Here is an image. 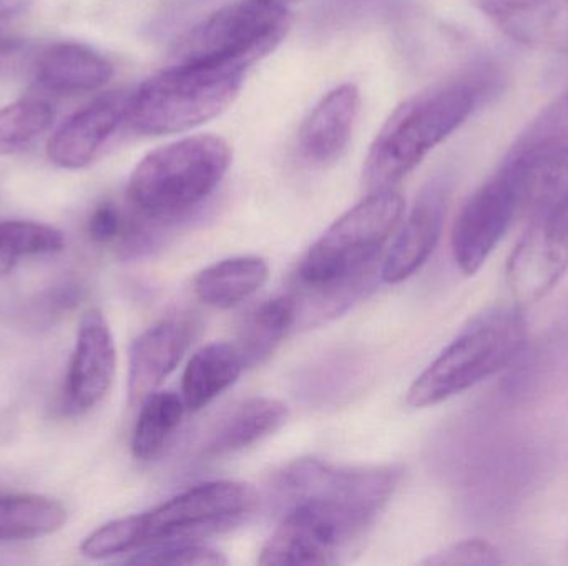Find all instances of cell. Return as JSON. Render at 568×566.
<instances>
[{
  "mask_svg": "<svg viewBox=\"0 0 568 566\" xmlns=\"http://www.w3.org/2000/svg\"><path fill=\"white\" fill-rule=\"evenodd\" d=\"M527 339L529 328L520 306L483 312L420 372L407 391L406 404L433 408L476 388L514 364Z\"/></svg>",
  "mask_w": 568,
  "mask_h": 566,
  "instance_id": "3",
  "label": "cell"
},
{
  "mask_svg": "<svg viewBox=\"0 0 568 566\" xmlns=\"http://www.w3.org/2000/svg\"><path fill=\"white\" fill-rule=\"evenodd\" d=\"M268 263L258 256H236L203 269L195 278L200 301L216 309H232L252 298L268 281Z\"/></svg>",
  "mask_w": 568,
  "mask_h": 566,
  "instance_id": "20",
  "label": "cell"
},
{
  "mask_svg": "<svg viewBox=\"0 0 568 566\" xmlns=\"http://www.w3.org/2000/svg\"><path fill=\"white\" fill-rule=\"evenodd\" d=\"M268 2L278 3V6L287 7V3L297 2V0H268Z\"/></svg>",
  "mask_w": 568,
  "mask_h": 566,
  "instance_id": "32",
  "label": "cell"
},
{
  "mask_svg": "<svg viewBox=\"0 0 568 566\" xmlns=\"http://www.w3.org/2000/svg\"><path fill=\"white\" fill-rule=\"evenodd\" d=\"M130 93L110 92L73 113L49 142L50 162L65 169H82L97 162L110 140L125 125Z\"/></svg>",
  "mask_w": 568,
  "mask_h": 566,
  "instance_id": "12",
  "label": "cell"
},
{
  "mask_svg": "<svg viewBox=\"0 0 568 566\" xmlns=\"http://www.w3.org/2000/svg\"><path fill=\"white\" fill-rule=\"evenodd\" d=\"M513 150L540 165L568 166V92L530 123Z\"/></svg>",
  "mask_w": 568,
  "mask_h": 566,
  "instance_id": "24",
  "label": "cell"
},
{
  "mask_svg": "<svg viewBox=\"0 0 568 566\" xmlns=\"http://www.w3.org/2000/svg\"><path fill=\"white\" fill-rule=\"evenodd\" d=\"M256 504L258 495L250 485L206 482L145 514L102 525L83 541L80 552L90 560H103L156 545L195 544L242 524Z\"/></svg>",
  "mask_w": 568,
  "mask_h": 566,
  "instance_id": "2",
  "label": "cell"
},
{
  "mask_svg": "<svg viewBox=\"0 0 568 566\" xmlns=\"http://www.w3.org/2000/svg\"><path fill=\"white\" fill-rule=\"evenodd\" d=\"M449 196L450 183L444 176H436L424 186L381 266L384 282L399 285L426 265L443 235Z\"/></svg>",
  "mask_w": 568,
  "mask_h": 566,
  "instance_id": "13",
  "label": "cell"
},
{
  "mask_svg": "<svg viewBox=\"0 0 568 566\" xmlns=\"http://www.w3.org/2000/svg\"><path fill=\"white\" fill-rule=\"evenodd\" d=\"M67 511L60 502L42 495L0 497V544L33 541L60 531Z\"/></svg>",
  "mask_w": 568,
  "mask_h": 566,
  "instance_id": "22",
  "label": "cell"
},
{
  "mask_svg": "<svg viewBox=\"0 0 568 566\" xmlns=\"http://www.w3.org/2000/svg\"><path fill=\"white\" fill-rule=\"evenodd\" d=\"M423 564L439 566H494L503 565L504 558L496 545L487 541H480V538H474V541L457 542V544L437 552L433 557L424 560Z\"/></svg>",
  "mask_w": 568,
  "mask_h": 566,
  "instance_id": "28",
  "label": "cell"
},
{
  "mask_svg": "<svg viewBox=\"0 0 568 566\" xmlns=\"http://www.w3.org/2000/svg\"><path fill=\"white\" fill-rule=\"evenodd\" d=\"M140 405L142 409L133 431L132 452L139 461L149 462L159 457L182 424L186 405L172 391L152 392Z\"/></svg>",
  "mask_w": 568,
  "mask_h": 566,
  "instance_id": "23",
  "label": "cell"
},
{
  "mask_svg": "<svg viewBox=\"0 0 568 566\" xmlns=\"http://www.w3.org/2000/svg\"><path fill=\"white\" fill-rule=\"evenodd\" d=\"M542 175V165L513 150L500 168L470 195L450 235L454 261L464 275H476L514 219L534 205Z\"/></svg>",
  "mask_w": 568,
  "mask_h": 566,
  "instance_id": "6",
  "label": "cell"
},
{
  "mask_svg": "<svg viewBox=\"0 0 568 566\" xmlns=\"http://www.w3.org/2000/svg\"><path fill=\"white\" fill-rule=\"evenodd\" d=\"M130 565H186L216 566L229 565L225 555L210 547L196 544L156 545L140 552L126 560Z\"/></svg>",
  "mask_w": 568,
  "mask_h": 566,
  "instance_id": "27",
  "label": "cell"
},
{
  "mask_svg": "<svg viewBox=\"0 0 568 566\" xmlns=\"http://www.w3.org/2000/svg\"><path fill=\"white\" fill-rule=\"evenodd\" d=\"M376 518L353 508L301 501L282 511V524L266 542L260 565L341 564L366 537Z\"/></svg>",
  "mask_w": 568,
  "mask_h": 566,
  "instance_id": "9",
  "label": "cell"
},
{
  "mask_svg": "<svg viewBox=\"0 0 568 566\" xmlns=\"http://www.w3.org/2000/svg\"><path fill=\"white\" fill-rule=\"evenodd\" d=\"M55 110L47 100L23 99L0 109V155L22 152L49 132Z\"/></svg>",
  "mask_w": 568,
  "mask_h": 566,
  "instance_id": "25",
  "label": "cell"
},
{
  "mask_svg": "<svg viewBox=\"0 0 568 566\" xmlns=\"http://www.w3.org/2000/svg\"><path fill=\"white\" fill-rule=\"evenodd\" d=\"M499 79L480 72L434 86L400 103L377 132L363 182L369 193L396 188L439 143L453 135Z\"/></svg>",
  "mask_w": 568,
  "mask_h": 566,
  "instance_id": "1",
  "label": "cell"
},
{
  "mask_svg": "<svg viewBox=\"0 0 568 566\" xmlns=\"http://www.w3.org/2000/svg\"><path fill=\"white\" fill-rule=\"evenodd\" d=\"M403 212V196L394 189L369 193L307 249L294 272V286L343 281L373 266Z\"/></svg>",
  "mask_w": 568,
  "mask_h": 566,
  "instance_id": "8",
  "label": "cell"
},
{
  "mask_svg": "<svg viewBox=\"0 0 568 566\" xmlns=\"http://www.w3.org/2000/svg\"><path fill=\"white\" fill-rule=\"evenodd\" d=\"M296 325L293 295L266 299L248 312L239 329L235 348L246 368H255L276 351L291 328Z\"/></svg>",
  "mask_w": 568,
  "mask_h": 566,
  "instance_id": "21",
  "label": "cell"
},
{
  "mask_svg": "<svg viewBox=\"0 0 568 566\" xmlns=\"http://www.w3.org/2000/svg\"><path fill=\"white\" fill-rule=\"evenodd\" d=\"M507 35L526 43L556 40L568 17V0H474Z\"/></svg>",
  "mask_w": 568,
  "mask_h": 566,
  "instance_id": "18",
  "label": "cell"
},
{
  "mask_svg": "<svg viewBox=\"0 0 568 566\" xmlns=\"http://www.w3.org/2000/svg\"><path fill=\"white\" fill-rule=\"evenodd\" d=\"M286 405L270 398H253L220 422L203 447L205 459L226 457L275 434L287 421Z\"/></svg>",
  "mask_w": 568,
  "mask_h": 566,
  "instance_id": "17",
  "label": "cell"
},
{
  "mask_svg": "<svg viewBox=\"0 0 568 566\" xmlns=\"http://www.w3.org/2000/svg\"><path fill=\"white\" fill-rule=\"evenodd\" d=\"M232 148L216 135L186 136L149 153L130 176V205L156 223L176 222L219 188Z\"/></svg>",
  "mask_w": 568,
  "mask_h": 566,
  "instance_id": "4",
  "label": "cell"
},
{
  "mask_svg": "<svg viewBox=\"0 0 568 566\" xmlns=\"http://www.w3.org/2000/svg\"><path fill=\"white\" fill-rule=\"evenodd\" d=\"M359 106V90L351 83L326 93L311 110L297 133L300 158L311 166L336 163L353 138Z\"/></svg>",
  "mask_w": 568,
  "mask_h": 566,
  "instance_id": "15",
  "label": "cell"
},
{
  "mask_svg": "<svg viewBox=\"0 0 568 566\" xmlns=\"http://www.w3.org/2000/svg\"><path fill=\"white\" fill-rule=\"evenodd\" d=\"M195 338L186 318L156 322L133 341L129 356V401L142 404L175 371Z\"/></svg>",
  "mask_w": 568,
  "mask_h": 566,
  "instance_id": "14",
  "label": "cell"
},
{
  "mask_svg": "<svg viewBox=\"0 0 568 566\" xmlns=\"http://www.w3.org/2000/svg\"><path fill=\"white\" fill-rule=\"evenodd\" d=\"M113 76V65L102 53L75 42L53 43L37 60L36 82L59 95H79L102 89Z\"/></svg>",
  "mask_w": 568,
  "mask_h": 566,
  "instance_id": "16",
  "label": "cell"
},
{
  "mask_svg": "<svg viewBox=\"0 0 568 566\" xmlns=\"http://www.w3.org/2000/svg\"><path fill=\"white\" fill-rule=\"evenodd\" d=\"M534 222L559 245L568 249V188L549 208L536 213Z\"/></svg>",
  "mask_w": 568,
  "mask_h": 566,
  "instance_id": "30",
  "label": "cell"
},
{
  "mask_svg": "<svg viewBox=\"0 0 568 566\" xmlns=\"http://www.w3.org/2000/svg\"><path fill=\"white\" fill-rule=\"evenodd\" d=\"M126 216L113 203H102L90 216V238L100 245L119 241L125 228Z\"/></svg>",
  "mask_w": 568,
  "mask_h": 566,
  "instance_id": "29",
  "label": "cell"
},
{
  "mask_svg": "<svg viewBox=\"0 0 568 566\" xmlns=\"http://www.w3.org/2000/svg\"><path fill=\"white\" fill-rule=\"evenodd\" d=\"M291 27L286 7L268 0H240L200 20L175 45V63L246 70L276 49Z\"/></svg>",
  "mask_w": 568,
  "mask_h": 566,
  "instance_id": "7",
  "label": "cell"
},
{
  "mask_svg": "<svg viewBox=\"0 0 568 566\" xmlns=\"http://www.w3.org/2000/svg\"><path fill=\"white\" fill-rule=\"evenodd\" d=\"M115 369V342L109 322L100 309H90L80 319L75 349L67 372L65 411L80 415L99 405L112 388Z\"/></svg>",
  "mask_w": 568,
  "mask_h": 566,
  "instance_id": "11",
  "label": "cell"
},
{
  "mask_svg": "<svg viewBox=\"0 0 568 566\" xmlns=\"http://www.w3.org/2000/svg\"><path fill=\"white\" fill-rule=\"evenodd\" d=\"M243 369L245 364L235 344L212 342L203 346L192 356L183 372L182 399L186 409L199 412L212 404L239 381Z\"/></svg>",
  "mask_w": 568,
  "mask_h": 566,
  "instance_id": "19",
  "label": "cell"
},
{
  "mask_svg": "<svg viewBox=\"0 0 568 566\" xmlns=\"http://www.w3.org/2000/svg\"><path fill=\"white\" fill-rule=\"evenodd\" d=\"M399 467H343L317 459L284 465L272 482L273 498L282 511L297 501H323L367 514H381L399 485Z\"/></svg>",
  "mask_w": 568,
  "mask_h": 566,
  "instance_id": "10",
  "label": "cell"
},
{
  "mask_svg": "<svg viewBox=\"0 0 568 566\" xmlns=\"http://www.w3.org/2000/svg\"><path fill=\"white\" fill-rule=\"evenodd\" d=\"M65 248L62 231L36 222H0V278L23 256L52 255Z\"/></svg>",
  "mask_w": 568,
  "mask_h": 566,
  "instance_id": "26",
  "label": "cell"
},
{
  "mask_svg": "<svg viewBox=\"0 0 568 566\" xmlns=\"http://www.w3.org/2000/svg\"><path fill=\"white\" fill-rule=\"evenodd\" d=\"M559 43L560 50L568 53V19L566 23H564L562 29H560L559 35H557L556 42Z\"/></svg>",
  "mask_w": 568,
  "mask_h": 566,
  "instance_id": "31",
  "label": "cell"
},
{
  "mask_svg": "<svg viewBox=\"0 0 568 566\" xmlns=\"http://www.w3.org/2000/svg\"><path fill=\"white\" fill-rule=\"evenodd\" d=\"M245 70L175 63L130 93L126 125L140 135H172L225 112L243 86Z\"/></svg>",
  "mask_w": 568,
  "mask_h": 566,
  "instance_id": "5",
  "label": "cell"
}]
</instances>
